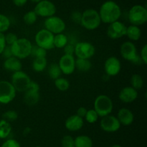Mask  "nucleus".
Listing matches in <instances>:
<instances>
[{"instance_id":"nucleus-1","label":"nucleus","mask_w":147,"mask_h":147,"mask_svg":"<svg viewBox=\"0 0 147 147\" xmlns=\"http://www.w3.org/2000/svg\"><path fill=\"white\" fill-rule=\"evenodd\" d=\"M98 13L101 22L109 24L119 20L121 16V10L120 6L113 0H107L101 4Z\"/></svg>"},{"instance_id":"nucleus-2","label":"nucleus","mask_w":147,"mask_h":147,"mask_svg":"<svg viewBox=\"0 0 147 147\" xmlns=\"http://www.w3.org/2000/svg\"><path fill=\"white\" fill-rule=\"evenodd\" d=\"M32 46L30 40L25 37H21L11 45L10 48L13 56L22 60L31 56Z\"/></svg>"},{"instance_id":"nucleus-3","label":"nucleus","mask_w":147,"mask_h":147,"mask_svg":"<svg viewBox=\"0 0 147 147\" xmlns=\"http://www.w3.org/2000/svg\"><path fill=\"white\" fill-rule=\"evenodd\" d=\"M101 24L98 11L94 9H87L81 14L80 24L88 30H94Z\"/></svg>"},{"instance_id":"nucleus-4","label":"nucleus","mask_w":147,"mask_h":147,"mask_svg":"<svg viewBox=\"0 0 147 147\" xmlns=\"http://www.w3.org/2000/svg\"><path fill=\"white\" fill-rule=\"evenodd\" d=\"M93 109L100 118L111 115L113 109V101L108 95H98L94 101Z\"/></svg>"},{"instance_id":"nucleus-5","label":"nucleus","mask_w":147,"mask_h":147,"mask_svg":"<svg viewBox=\"0 0 147 147\" xmlns=\"http://www.w3.org/2000/svg\"><path fill=\"white\" fill-rule=\"evenodd\" d=\"M120 53L122 57L128 61L134 64H140L142 63L140 56L137 52V48L131 41H126L122 43L120 48Z\"/></svg>"},{"instance_id":"nucleus-6","label":"nucleus","mask_w":147,"mask_h":147,"mask_svg":"<svg viewBox=\"0 0 147 147\" xmlns=\"http://www.w3.org/2000/svg\"><path fill=\"white\" fill-rule=\"evenodd\" d=\"M129 20L134 25H143L147 22V10L146 7L141 4L133 6L129 11Z\"/></svg>"},{"instance_id":"nucleus-7","label":"nucleus","mask_w":147,"mask_h":147,"mask_svg":"<svg viewBox=\"0 0 147 147\" xmlns=\"http://www.w3.org/2000/svg\"><path fill=\"white\" fill-rule=\"evenodd\" d=\"M31 79L26 72L18 71L14 72L11 75V83L17 92H24L29 89L31 84Z\"/></svg>"},{"instance_id":"nucleus-8","label":"nucleus","mask_w":147,"mask_h":147,"mask_svg":"<svg viewBox=\"0 0 147 147\" xmlns=\"http://www.w3.org/2000/svg\"><path fill=\"white\" fill-rule=\"evenodd\" d=\"M54 35L45 28L39 30L34 36V41L39 47L45 49L46 50L54 48Z\"/></svg>"},{"instance_id":"nucleus-9","label":"nucleus","mask_w":147,"mask_h":147,"mask_svg":"<svg viewBox=\"0 0 147 147\" xmlns=\"http://www.w3.org/2000/svg\"><path fill=\"white\" fill-rule=\"evenodd\" d=\"M17 95V91L9 81H0V103L7 105L12 102Z\"/></svg>"},{"instance_id":"nucleus-10","label":"nucleus","mask_w":147,"mask_h":147,"mask_svg":"<svg viewBox=\"0 0 147 147\" xmlns=\"http://www.w3.org/2000/svg\"><path fill=\"white\" fill-rule=\"evenodd\" d=\"M34 11L37 14V17L47 18L55 15L57 9L55 4L50 0H42L36 4Z\"/></svg>"},{"instance_id":"nucleus-11","label":"nucleus","mask_w":147,"mask_h":147,"mask_svg":"<svg viewBox=\"0 0 147 147\" xmlns=\"http://www.w3.org/2000/svg\"><path fill=\"white\" fill-rule=\"evenodd\" d=\"M44 26L46 30L53 35L63 33L66 28V24L64 20L61 17L55 15L46 18L44 22Z\"/></svg>"},{"instance_id":"nucleus-12","label":"nucleus","mask_w":147,"mask_h":147,"mask_svg":"<svg viewBox=\"0 0 147 147\" xmlns=\"http://www.w3.org/2000/svg\"><path fill=\"white\" fill-rule=\"evenodd\" d=\"M95 53V46L89 42L82 41L75 45L74 54L78 59H90L94 56Z\"/></svg>"},{"instance_id":"nucleus-13","label":"nucleus","mask_w":147,"mask_h":147,"mask_svg":"<svg viewBox=\"0 0 147 147\" xmlns=\"http://www.w3.org/2000/svg\"><path fill=\"white\" fill-rule=\"evenodd\" d=\"M40 86L38 83L32 81L28 89L24 92V102L29 106H33L37 104L40 101Z\"/></svg>"},{"instance_id":"nucleus-14","label":"nucleus","mask_w":147,"mask_h":147,"mask_svg":"<svg viewBox=\"0 0 147 147\" xmlns=\"http://www.w3.org/2000/svg\"><path fill=\"white\" fill-rule=\"evenodd\" d=\"M126 26L122 22L117 20L109 24L106 33L109 38L113 40L121 38L126 35Z\"/></svg>"},{"instance_id":"nucleus-15","label":"nucleus","mask_w":147,"mask_h":147,"mask_svg":"<svg viewBox=\"0 0 147 147\" xmlns=\"http://www.w3.org/2000/svg\"><path fill=\"white\" fill-rule=\"evenodd\" d=\"M58 66L62 74L65 75H70L76 70V59L72 55L64 54L60 59Z\"/></svg>"},{"instance_id":"nucleus-16","label":"nucleus","mask_w":147,"mask_h":147,"mask_svg":"<svg viewBox=\"0 0 147 147\" xmlns=\"http://www.w3.org/2000/svg\"><path fill=\"white\" fill-rule=\"evenodd\" d=\"M100 128L107 133H114L121 128V123L116 116L109 115L101 118L100 122Z\"/></svg>"},{"instance_id":"nucleus-17","label":"nucleus","mask_w":147,"mask_h":147,"mask_svg":"<svg viewBox=\"0 0 147 147\" xmlns=\"http://www.w3.org/2000/svg\"><path fill=\"white\" fill-rule=\"evenodd\" d=\"M121 69L120 60L116 56H110L104 63V70L106 74L110 76H117Z\"/></svg>"},{"instance_id":"nucleus-18","label":"nucleus","mask_w":147,"mask_h":147,"mask_svg":"<svg viewBox=\"0 0 147 147\" xmlns=\"http://www.w3.org/2000/svg\"><path fill=\"white\" fill-rule=\"evenodd\" d=\"M138 96V91L131 86L123 87L119 94V99L124 103H131L134 102Z\"/></svg>"},{"instance_id":"nucleus-19","label":"nucleus","mask_w":147,"mask_h":147,"mask_svg":"<svg viewBox=\"0 0 147 147\" xmlns=\"http://www.w3.org/2000/svg\"><path fill=\"white\" fill-rule=\"evenodd\" d=\"M84 125V120L78 115H70L66 119L65 126L70 131H78L81 129Z\"/></svg>"},{"instance_id":"nucleus-20","label":"nucleus","mask_w":147,"mask_h":147,"mask_svg":"<svg viewBox=\"0 0 147 147\" xmlns=\"http://www.w3.org/2000/svg\"><path fill=\"white\" fill-rule=\"evenodd\" d=\"M116 118H118L121 125L125 126L131 125L134 120V115L132 111L125 108H122L119 110Z\"/></svg>"},{"instance_id":"nucleus-21","label":"nucleus","mask_w":147,"mask_h":147,"mask_svg":"<svg viewBox=\"0 0 147 147\" xmlns=\"http://www.w3.org/2000/svg\"><path fill=\"white\" fill-rule=\"evenodd\" d=\"M4 68L7 71L11 72H16L18 71H21L22 68L21 60L14 56L5 59L4 62Z\"/></svg>"},{"instance_id":"nucleus-22","label":"nucleus","mask_w":147,"mask_h":147,"mask_svg":"<svg viewBox=\"0 0 147 147\" xmlns=\"http://www.w3.org/2000/svg\"><path fill=\"white\" fill-rule=\"evenodd\" d=\"M126 35L131 41H138L142 36V30L139 26L131 24L126 27Z\"/></svg>"},{"instance_id":"nucleus-23","label":"nucleus","mask_w":147,"mask_h":147,"mask_svg":"<svg viewBox=\"0 0 147 147\" xmlns=\"http://www.w3.org/2000/svg\"><path fill=\"white\" fill-rule=\"evenodd\" d=\"M75 147H93V141L89 136L80 135L74 138Z\"/></svg>"},{"instance_id":"nucleus-24","label":"nucleus","mask_w":147,"mask_h":147,"mask_svg":"<svg viewBox=\"0 0 147 147\" xmlns=\"http://www.w3.org/2000/svg\"><path fill=\"white\" fill-rule=\"evenodd\" d=\"M92 67L90 59H76V69L82 72L88 71Z\"/></svg>"},{"instance_id":"nucleus-25","label":"nucleus","mask_w":147,"mask_h":147,"mask_svg":"<svg viewBox=\"0 0 147 147\" xmlns=\"http://www.w3.org/2000/svg\"><path fill=\"white\" fill-rule=\"evenodd\" d=\"M47 61L46 58H34L32 62V69L36 72H42L47 68Z\"/></svg>"},{"instance_id":"nucleus-26","label":"nucleus","mask_w":147,"mask_h":147,"mask_svg":"<svg viewBox=\"0 0 147 147\" xmlns=\"http://www.w3.org/2000/svg\"><path fill=\"white\" fill-rule=\"evenodd\" d=\"M11 131V126L10 122L5 120L1 119L0 120V138L1 139L7 138L9 135Z\"/></svg>"},{"instance_id":"nucleus-27","label":"nucleus","mask_w":147,"mask_h":147,"mask_svg":"<svg viewBox=\"0 0 147 147\" xmlns=\"http://www.w3.org/2000/svg\"><path fill=\"white\" fill-rule=\"evenodd\" d=\"M54 47L57 48H63L68 43V39L66 35L59 33L54 35Z\"/></svg>"},{"instance_id":"nucleus-28","label":"nucleus","mask_w":147,"mask_h":147,"mask_svg":"<svg viewBox=\"0 0 147 147\" xmlns=\"http://www.w3.org/2000/svg\"><path fill=\"white\" fill-rule=\"evenodd\" d=\"M55 86L59 91L65 92L70 88V82L67 79L60 76L55 80Z\"/></svg>"},{"instance_id":"nucleus-29","label":"nucleus","mask_w":147,"mask_h":147,"mask_svg":"<svg viewBox=\"0 0 147 147\" xmlns=\"http://www.w3.org/2000/svg\"><path fill=\"white\" fill-rule=\"evenodd\" d=\"M48 75L52 79L55 80L57 78L60 77L62 74V71L58 66V63H52L48 67Z\"/></svg>"},{"instance_id":"nucleus-30","label":"nucleus","mask_w":147,"mask_h":147,"mask_svg":"<svg viewBox=\"0 0 147 147\" xmlns=\"http://www.w3.org/2000/svg\"><path fill=\"white\" fill-rule=\"evenodd\" d=\"M144 86L143 77L140 74H134L131 77V86L136 90L141 89Z\"/></svg>"},{"instance_id":"nucleus-31","label":"nucleus","mask_w":147,"mask_h":147,"mask_svg":"<svg viewBox=\"0 0 147 147\" xmlns=\"http://www.w3.org/2000/svg\"><path fill=\"white\" fill-rule=\"evenodd\" d=\"M37 17H37V14L34 12V10H31V11L27 12L24 14L23 21L26 24L32 25V24H34L37 22Z\"/></svg>"},{"instance_id":"nucleus-32","label":"nucleus","mask_w":147,"mask_h":147,"mask_svg":"<svg viewBox=\"0 0 147 147\" xmlns=\"http://www.w3.org/2000/svg\"><path fill=\"white\" fill-rule=\"evenodd\" d=\"M11 22L9 18L4 14H0V33H5L9 29Z\"/></svg>"},{"instance_id":"nucleus-33","label":"nucleus","mask_w":147,"mask_h":147,"mask_svg":"<svg viewBox=\"0 0 147 147\" xmlns=\"http://www.w3.org/2000/svg\"><path fill=\"white\" fill-rule=\"evenodd\" d=\"M31 56L34 58H46L47 56V50L41 47H39L37 45L32 46Z\"/></svg>"},{"instance_id":"nucleus-34","label":"nucleus","mask_w":147,"mask_h":147,"mask_svg":"<svg viewBox=\"0 0 147 147\" xmlns=\"http://www.w3.org/2000/svg\"><path fill=\"white\" fill-rule=\"evenodd\" d=\"M17 118H18V113L17 111L13 110L6 111L2 115V119L8 121L9 122H14V121L17 120Z\"/></svg>"},{"instance_id":"nucleus-35","label":"nucleus","mask_w":147,"mask_h":147,"mask_svg":"<svg viewBox=\"0 0 147 147\" xmlns=\"http://www.w3.org/2000/svg\"><path fill=\"white\" fill-rule=\"evenodd\" d=\"M98 118L99 116L97 112H96V110L94 109H90L87 110L84 118L89 123H94V122H97Z\"/></svg>"},{"instance_id":"nucleus-36","label":"nucleus","mask_w":147,"mask_h":147,"mask_svg":"<svg viewBox=\"0 0 147 147\" xmlns=\"http://www.w3.org/2000/svg\"><path fill=\"white\" fill-rule=\"evenodd\" d=\"M61 144L63 147H75L74 138L70 135H65L62 138Z\"/></svg>"},{"instance_id":"nucleus-37","label":"nucleus","mask_w":147,"mask_h":147,"mask_svg":"<svg viewBox=\"0 0 147 147\" xmlns=\"http://www.w3.org/2000/svg\"><path fill=\"white\" fill-rule=\"evenodd\" d=\"M4 37H5L6 44L7 46H11V45H12L18 39V37L17 36V35L14 34V33H7L6 35H4Z\"/></svg>"},{"instance_id":"nucleus-38","label":"nucleus","mask_w":147,"mask_h":147,"mask_svg":"<svg viewBox=\"0 0 147 147\" xmlns=\"http://www.w3.org/2000/svg\"><path fill=\"white\" fill-rule=\"evenodd\" d=\"M1 147H21V146H20V143L16 141L15 139L10 138V139L4 141L2 145L1 146Z\"/></svg>"},{"instance_id":"nucleus-39","label":"nucleus","mask_w":147,"mask_h":147,"mask_svg":"<svg viewBox=\"0 0 147 147\" xmlns=\"http://www.w3.org/2000/svg\"><path fill=\"white\" fill-rule=\"evenodd\" d=\"M63 49H64V54L72 55V56L74 55V51H75L74 45L71 44V43H67V44L63 48Z\"/></svg>"},{"instance_id":"nucleus-40","label":"nucleus","mask_w":147,"mask_h":147,"mask_svg":"<svg viewBox=\"0 0 147 147\" xmlns=\"http://www.w3.org/2000/svg\"><path fill=\"white\" fill-rule=\"evenodd\" d=\"M139 56H140L142 61L143 62L144 64H147V45H144V46L142 47Z\"/></svg>"},{"instance_id":"nucleus-41","label":"nucleus","mask_w":147,"mask_h":147,"mask_svg":"<svg viewBox=\"0 0 147 147\" xmlns=\"http://www.w3.org/2000/svg\"><path fill=\"white\" fill-rule=\"evenodd\" d=\"M81 14L82 13H80V12L75 11L72 13L71 14V19L74 22L76 23H79L80 24V20H81Z\"/></svg>"},{"instance_id":"nucleus-42","label":"nucleus","mask_w":147,"mask_h":147,"mask_svg":"<svg viewBox=\"0 0 147 147\" xmlns=\"http://www.w3.org/2000/svg\"><path fill=\"white\" fill-rule=\"evenodd\" d=\"M1 55H2L3 57H4L5 59L13 56L12 53H11V48H10V46H7V45L6 46V47L4 48V50H3V52L1 53Z\"/></svg>"},{"instance_id":"nucleus-43","label":"nucleus","mask_w":147,"mask_h":147,"mask_svg":"<svg viewBox=\"0 0 147 147\" xmlns=\"http://www.w3.org/2000/svg\"><path fill=\"white\" fill-rule=\"evenodd\" d=\"M7 44L5 42V37H4V34L2 33H0V55L4 50V48L6 47Z\"/></svg>"},{"instance_id":"nucleus-44","label":"nucleus","mask_w":147,"mask_h":147,"mask_svg":"<svg viewBox=\"0 0 147 147\" xmlns=\"http://www.w3.org/2000/svg\"><path fill=\"white\" fill-rule=\"evenodd\" d=\"M88 110L86 109L85 107H80L77 110V112H76V115H78V116H80V118H84L85 115H86V112H87Z\"/></svg>"},{"instance_id":"nucleus-45","label":"nucleus","mask_w":147,"mask_h":147,"mask_svg":"<svg viewBox=\"0 0 147 147\" xmlns=\"http://www.w3.org/2000/svg\"><path fill=\"white\" fill-rule=\"evenodd\" d=\"M28 0H12V2L16 7H21L25 5Z\"/></svg>"},{"instance_id":"nucleus-46","label":"nucleus","mask_w":147,"mask_h":147,"mask_svg":"<svg viewBox=\"0 0 147 147\" xmlns=\"http://www.w3.org/2000/svg\"><path fill=\"white\" fill-rule=\"evenodd\" d=\"M31 2L32 3H34V4H37L38 2H40V1H42V0H30Z\"/></svg>"},{"instance_id":"nucleus-47","label":"nucleus","mask_w":147,"mask_h":147,"mask_svg":"<svg viewBox=\"0 0 147 147\" xmlns=\"http://www.w3.org/2000/svg\"><path fill=\"white\" fill-rule=\"evenodd\" d=\"M111 147H122L121 145H119V144H114V145L111 146Z\"/></svg>"}]
</instances>
